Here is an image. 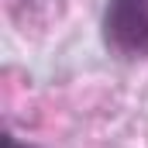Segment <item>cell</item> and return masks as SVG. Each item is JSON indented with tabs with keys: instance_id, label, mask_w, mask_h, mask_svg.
Instances as JSON below:
<instances>
[{
	"instance_id": "6da1fadb",
	"label": "cell",
	"mask_w": 148,
	"mask_h": 148,
	"mask_svg": "<svg viewBox=\"0 0 148 148\" xmlns=\"http://www.w3.org/2000/svg\"><path fill=\"white\" fill-rule=\"evenodd\" d=\"M103 41L121 59H148V0H107Z\"/></svg>"
}]
</instances>
